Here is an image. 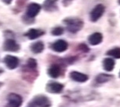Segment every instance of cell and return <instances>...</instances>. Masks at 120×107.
<instances>
[{
  "instance_id": "cell-2",
  "label": "cell",
  "mask_w": 120,
  "mask_h": 107,
  "mask_svg": "<svg viewBox=\"0 0 120 107\" xmlns=\"http://www.w3.org/2000/svg\"><path fill=\"white\" fill-rule=\"evenodd\" d=\"M104 11H105V7H104V5L101 4L96 5L90 12V20L94 22L98 21L100 18L102 17Z\"/></svg>"
},
{
  "instance_id": "cell-4",
  "label": "cell",
  "mask_w": 120,
  "mask_h": 107,
  "mask_svg": "<svg viewBox=\"0 0 120 107\" xmlns=\"http://www.w3.org/2000/svg\"><path fill=\"white\" fill-rule=\"evenodd\" d=\"M32 103L37 107H50L51 102L46 96H37L34 97Z\"/></svg>"
},
{
  "instance_id": "cell-3",
  "label": "cell",
  "mask_w": 120,
  "mask_h": 107,
  "mask_svg": "<svg viewBox=\"0 0 120 107\" xmlns=\"http://www.w3.org/2000/svg\"><path fill=\"white\" fill-rule=\"evenodd\" d=\"M22 104V98L16 93H10L8 96V104L5 107H20Z\"/></svg>"
},
{
  "instance_id": "cell-8",
  "label": "cell",
  "mask_w": 120,
  "mask_h": 107,
  "mask_svg": "<svg viewBox=\"0 0 120 107\" xmlns=\"http://www.w3.org/2000/svg\"><path fill=\"white\" fill-rule=\"evenodd\" d=\"M3 48L5 51L9 52H17L19 49L20 46L13 39H8L4 43Z\"/></svg>"
},
{
  "instance_id": "cell-1",
  "label": "cell",
  "mask_w": 120,
  "mask_h": 107,
  "mask_svg": "<svg viewBox=\"0 0 120 107\" xmlns=\"http://www.w3.org/2000/svg\"><path fill=\"white\" fill-rule=\"evenodd\" d=\"M67 29L71 33H76L83 27V21L79 18H67L64 21Z\"/></svg>"
},
{
  "instance_id": "cell-6",
  "label": "cell",
  "mask_w": 120,
  "mask_h": 107,
  "mask_svg": "<svg viewBox=\"0 0 120 107\" xmlns=\"http://www.w3.org/2000/svg\"><path fill=\"white\" fill-rule=\"evenodd\" d=\"M41 6L37 3H31L28 5L27 9V15L30 18L36 17L39 14Z\"/></svg>"
},
{
  "instance_id": "cell-9",
  "label": "cell",
  "mask_w": 120,
  "mask_h": 107,
  "mask_svg": "<svg viewBox=\"0 0 120 107\" xmlns=\"http://www.w3.org/2000/svg\"><path fill=\"white\" fill-rule=\"evenodd\" d=\"M63 87H64V86L62 84L58 82H52L48 84V85L46 87V90L49 93H59L62 91Z\"/></svg>"
},
{
  "instance_id": "cell-21",
  "label": "cell",
  "mask_w": 120,
  "mask_h": 107,
  "mask_svg": "<svg viewBox=\"0 0 120 107\" xmlns=\"http://www.w3.org/2000/svg\"><path fill=\"white\" fill-rule=\"evenodd\" d=\"M73 0H62V3L65 6H68L71 4Z\"/></svg>"
},
{
  "instance_id": "cell-20",
  "label": "cell",
  "mask_w": 120,
  "mask_h": 107,
  "mask_svg": "<svg viewBox=\"0 0 120 107\" xmlns=\"http://www.w3.org/2000/svg\"><path fill=\"white\" fill-rule=\"evenodd\" d=\"M27 65L29 66L30 68H35L37 67V62H36L35 59H30L27 62Z\"/></svg>"
},
{
  "instance_id": "cell-23",
  "label": "cell",
  "mask_w": 120,
  "mask_h": 107,
  "mask_svg": "<svg viewBox=\"0 0 120 107\" xmlns=\"http://www.w3.org/2000/svg\"><path fill=\"white\" fill-rule=\"evenodd\" d=\"M27 107H37V106H36L35 105H34L32 102H31V103H29V105L27 106Z\"/></svg>"
},
{
  "instance_id": "cell-24",
  "label": "cell",
  "mask_w": 120,
  "mask_h": 107,
  "mask_svg": "<svg viewBox=\"0 0 120 107\" xmlns=\"http://www.w3.org/2000/svg\"><path fill=\"white\" fill-rule=\"evenodd\" d=\"M119 4H120V0H119Z\"/></svg>"
},
{
  "instance_id": "cell-22",
  "label": "cell",
  "mask_w": 120,
  "mask_h": 107,
  "mask_svg": "<svg viewBox=\"0 0 120 107\" xmlns=\"http://www.w3.org/2000/svg\"><path fill=\"white\" fill-rule=\"evenodd\" d=\"M3 2H4L5 4H10V3L11 2L12 0H2Z\"/></svg>"
},
{
  "instance_id": "cell-16",
  "label": "cell",
  "mask_w": 120,
  "mask_h": 107,
  "mask_svg": "<svg viewBox=\"0 0 120 107\" xmlns=\"http://www.w3.org/2000/svg\"><path fill=\"white\" fill-rule=\"evenodd\" d=\"M31 51L34 53H36V54H38L40 53L41 52H43V50L44 49V44L42 42H37L33 43L30 46Z\"/></svg>"
},
{
  "instance_id": "cell-11",
  "label": "cell",
  "mask_w": 120,
  "mask_h": 107,
  "mask_svg": "<svg viewBox=\"0 0 120 107\" xmlns=\"http://www.w3.org/2000/svg\"><path fill=\"white\" fill-rule=\"evenodd\" d=\"M43 34H44L43 30L32 28V29H30L29 30H28L24 35L30 40H35L37 38H38V37H41L42 35H43Z\"/></svg>"
},
{
  "instance_id": "cell-15",
  "label": "cell",
  "mask_w": 120,
  "mask_h": 107,
  "mask_svg": "<svg viewBox=\"0 0 120 107\" xmlns=\"http://www.w3.org/2000/svg\"><path fill=\"white\" fill-rule=\"evenodd\" d=\"M115 62L112 59L107 58L103 60V68L106 71H111L114 68Z\"/></svg>"
},
{
  "instance_id": "cell-17",
  "label": "cell",
  "mask_w": 120,
  "mask_h": 107,
  "mask_svg": "<svg viewBox=\"0 0 120 107\" xmlns=\"http://www.w3.org/2000/svg\"><path fill=\"white\" fill-rule=\"evenodd\" d=\"M112 78L111 75L106 74H100L96 77V81L97 83H105L106 81H109Z\"/></svg>"
},
{
  "instance_id": "cell-25",
  "label": "cell",
  "mask_w": 120,
  "mask_h": 107,
  "mask_svg": "<svg viewBox=\"0 0 120 107\" xmlns=\"http://www.w3.org/2000/svg\"><path fill=\"white\" fill-rule=\"evenodd\" d=\"M119 77H120V73H119Z\"/></svg>"
},
{
  "instance_id": "cell-5",
  "label": "cell",
  "mask_w": 120,
  "mask_h": 107,
  "mask_svg": "<svg viewBox=\"0 0 120 107\" xmlns=\"http://www.w3.org/2000/svg\"><path fill=\"white\" fill-rule=\"evenodd\" d=\"M4 62L9 69H15L18 66L19 59L15 56L8 55L4 58Z\"/></svg>"
},
{
  "instance_id": "cell-19",
  "label": "cell",
  "mask_w": 120,
  "mask_h": 107,
  "mask_svg": "<svg viewBox=\"0 0 120 107\" xmlns=\"http://www.w3.org/2000/svg\"><path fill=\"white\" fill-rule=\"evenodd\" d=\"M63 32H64V29L61 27H56L52 30V33L55 36L62 35V34L63 33Z\"/></svg>"
},
{
  "instance_id": "cell-13",
  "label": "cell",
  "mask_w": 120,
  "mask_h": 107,
  "mask_svg": "<svg viewBox=\"0 0 120 107\" xmlns=\"http://www.w3.org/2000/svg\"><path fill=\"white\" fill-rule=\"evenodd\" d=\"M61 73V69L58 65H52L48 69V74L52 78H57Z\"/></svg>"
},
{
  "instance_id": "cell-18",
  "label": "cell",
  "mask_w": 120,
  "mask_h": 107,
  "mask_svg": "<svg viewBox=\"0 0 120 107\" xmlns=\"http://www.w3.org/2000/svg\"><path fill=\"white\" fill-rule=\"evenodd\" d=\"M107 55L112 56L116 59H120V48H114L109 50L107 52Z\"/></svg>"
},
{
  "instance_id": "cell-12",
  "label": "cell",
  "mask_w": 120,
  "mask_h": 107,
  "mask_svg": "<svg viewBox=\"0 0 120 107\" xmlns=\"http://www.w3.org/2000/svg\"><path fill=\"white\" fill-rule=\"evenodd\" d=\"M103 40V35L100 33H94L89 37L88 38V41H89L90 44L93 46H96L100 44Z\"/></svg>"
},
{
  "instance_id": "cell-7",
  "label": "cell",
  "mask_w": 120,
  "mask_h": 107,
  "mask_svg": "<svg viewBox=\"0 0 120 107\" xmlns=\"http://www.w3.org/2000/svg\"><path fill=\"white\" fill-rule=\"evenodd\" d=\"M51 47L55 52H62L68 49V43L63 40H59L55 43H53Z\"/></svg>"
},
{
  "instance_id": "cell-10",
  "label": "cell",
  "mask_w": 120,
  "mask_h": 107,
  "mask_svg": "<svg viewBox=\"0 0 120 107\" xmlns=\"http://www.w3.org/2000/svg\"><path fill=\"white\" fill-rule=\"evenodd\" d=\"M70 77L73 81L80 83H84L88 80V76L87 74L78 71H71L70 74Z\"/></svg>"
},
{
  "instance_id": "cell-14",
  "label": "cell",
  "mask_w": 120,
  "mask_h": 107,
  "mask_svg": "<svg viewBox=\"0 0 120 107\" xmlns=\"http://www.w3.org/2000/svg\"><path fill=\"white\" fill-rule=\"evenodd\" d=\"M58 0H46L43 3V8L46 11H52L56 9V2Z\"/></svg>"
}]
</instances>
